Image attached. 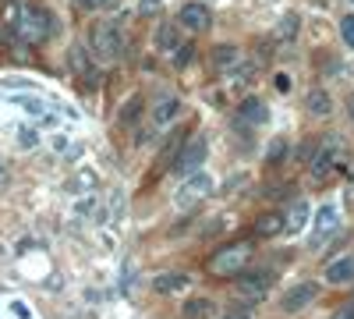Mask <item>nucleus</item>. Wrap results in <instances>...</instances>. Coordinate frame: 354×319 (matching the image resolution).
<instances>
[{
  "label": "nucleus",
  "mask_w": 354,
  "mask_h": 319,
  "mask_svg": "<svg viewBox=\"0 0 354 319\" xmlns=\"http://www.w3.org/2000/svg\"><path fill=\"white\" fill-rule=\"evenodd\" d=\"M50 28H53V21H50V15H46L43 8L21 4V8H18V18H15V25H11V33H15L21 43H28V46H39V43H46Z\"/></svg>",
  "instance_id": "nucleus-1"
},
{
  "label": "nucleus",
  "mask_w": 354,
  "mask_h": 319,
  "mask_svg": "<svg viewBox=\"0 0 354 319\" xmlns=\"http://www.w3.org/2000/svg\"><path fill=\"white\" fill-rule=\"evenodd\" d=\"M252 255H255V245H252V241L223 245V248L209 259V270H213L216 277H234V273H241V270L252 263Z\"/></svg>",
  "instance_id": "nucleus-2"
},
{
  "label": "nucleus",
  "mask_w": 354,
  "mask_h": 319,
  "mask_svg": "<svg viewBox=\"0 0 354 319\" xmlns=\"http://www.w3.org/2000/svg\"><path fill=\"white\" fill-rule=\"evenodd\" d=\"M93 53L100 57L103 64L121 61V53H124L121 25H113V21H96V28H93Z\"/></svg>",
  "instance_id": "nucleus-3"
},
{
  "label": "nucleus",
  "mask_w": 354,
  "mask_h": 319,
  "mask_svg": "<svg viewBox=\"0 0 354 319\" xmlns=\"http://www.w3.org/2000/svg\"><path fill=\"white\" fill-rule=\"evenodd\" d=\"M205 156H209V142H205V135H195L188 146L181 149V156L174 160V170L177 174H195L205 163Z\"/></svg>",
  "instance_id": "nucleus-4"
},
{
  "label": "nucleus",
  "mask_w": 354,
  "mask_h": 319,
  "mask_svg": "<svg viewBox=\"0 0 354 319\" xmlns=\"http://www.w3.org/2000/svg\"><path fill=\"white\" fill-rule=\"evenodd\" d=\"M177 25L188 28V33H205V28L213 25V11L205 4H198V0H192V4H185L177 11Z\"/></svg>",
  "instance_id": "nucleus-5"
},
{
  "label": "nucleus",
  "mask_w": 354,
  "mask_h": 319,
  "mask_svg": "<svg viewBox=\"0 0 354 319\" xmlns=\"http://www.w3.org/2000/svg\"><path fill=\"white\" fill-rule=\"evenodd\" d=\"M270 284H273V273H266V270H241L238 273V295L245 298H262L266 291H270Z\"/></svg>",
  "instance_id": "nucleus-6"
},
{
  "label": "nucleus",
  "mask_w": 354,
  "mask_h": 319,
  "mask_svg": "<svg viewBox=\"0 0 354 319\" xmlns=\"http://www.w3.org/2000/svg\"><path fill=\"white\" fill-rule=\"evenodd\" d=\"M315 298H319V287H315L312 280H305V284H294V287H290V291L283 295V302H280V309L294 316V312H305V309H308V305H312Z\"/></svg>",
  "instance_id": "nucleus-7"
},
{
  "label": "nucleus",
  "mask_w": 354,
  "mask_h": 319,
  "mask_svg": "<svg viewBox=\"0 0 354 319\" xmlns=\"http://www.w3.org/2000/svg\"><path fill=\"white\" fill-rule=\"evenodd\" d=\"M238 121H241V125H252V128H262L266 121H270V107H266L259 96H248V100H241V107H238Z\"/></svg>",
  "instance_id": "nucleus-8"
},
{
  "label": "nucleus",
  "mask_w": 354,
  "mask_h": 319,
  "mask_svg": "<svg viewBox=\"0 0 354 319\" xmlns=\"http://www.w3.org/2000/svg\"><path fill=\"white\" fill-rule=\"evenodd\" d=\"M177 113H181V96H160L153 107H149V121L156 128H167Z\"/></svg>",
  "instance_id": "nucleus-9"
},
{
  "label": "nucleus",
  "mask_w": 354,
  "mask_h": 319,
  "mask_svg": "<svg viewBox=\"0 0 354 319\" xmlns=\"http://www.w3.org/2000/svg\"><path fill=\"white\" fill-rule=\"evenodd\" d=\"M322 277H326V284H333V287L351 284V280H354V255H340V259H333V263L322 270Z\"/></svg>",
  "instance_id": "nucleus-10"
},
{
  "label": "nucleus",
  "mask_w": 354,
  "mask_h": 319,
  "mask_svg": "<svg viewBox=\"0 0 354 319\" xmlns=\"http://www.w3.org/2000/svg\"><path fill=\"white\" fill-rule=\"evenodd\" d=\"M209 188H213V178H209V174H195V178H192L181 192H177V202H181V206H192L195 199H205V195H209Z\"/></svg>",
  "instance_id": "nucleus-11"
},
{
  "label": "nucleus",
  "mask_w": 354,
  "mask_h": 319,
  "mask_svg": "<svg viewBox=\"0 0 354 319\" xmlns=\"http://www.w3.org/2000/svg\"><path fill=\"white\" fill-rule=\"evenodd\" d=\"M337 227H340V213H337V206H322L319 217H315V245H319L322 238H330Z\"/></svg>",
  "instance_id": "nucleus-12"
},
{
  "label": "nucleus",
  "mask_w": 354,
  "mask_h": 319,
  "mask_svg": "<svg viewBox=\"0 0 354 319\" xmlns=\"http://www.w3.org/2000/svg\"><path fill=\"white\" fill-rule=\"evenodd\" d=\"M283 230H287V217L283 213H262L255 220V235H262V238H277V235H283Z\"/></svg>",
  "instance_id": "nucleus-13"
},
{
  "label": "nucleus",
  "mask_w": 354,
  "mask_h": 319,
  "mask_svg": "<svg viewBox=\"0 0 354 319\" xmlns=\"http://www.w3.org/2000/svg\"><path fill=\"white\" fill-rule=\"evenodd\" d=\"M213 64H216V71H234V68L241 64V50L234 46V43H220L213 50Z\"/></svg>",
  "instance_id": "nucleus-14"
},
{
  "label": "nucleus",
  "mask_w": 354,
  "mask_h": 319,
  "mask_svg": "<svg viewBox=\"0 0 354 319\" xmlns=\"http://www.w3.org/2000/svg\"><path fill=\"white\" fill-rule=\"evenodd\" d=\"M305 107H308L312 118H330V113H333V100H330V93H326V89H308Z\"/></svg>",
  "instance_id": "nucleus-15"
},
{
  "label": "nucleus",
  "mask_w": 354,
  "mask_h": 319,
  "mask_svg": "<svg viewBox=\"0 0 354 319\" xmlns=\"http://www.w3.org/2000/svg\"><path fill=\"white\" fill-rule=\"evenodd\" d=\"M185 287H188V273H160L153 280L156 295H177V291H185Z\"/></svg>",
  "instance_id": "nucleus-16"
},
{
  "label": "nucleus",
  "mask_w": 354,
  "mask_h": 319,
  "mask_svg": "<svg viewBox=\"0 0 354 319\" xmlns=\"http://www.w3.org/2000/svg\"><path fill=\"white\" fill-rule=\"evenodd\" d=\"M298 28H301V15H298V11H287V15L280 18V25L273 28V39H277V43H287V39L298 36Z\"/></svg>",
  "instance_id": "nucleus-17"
},
{
  "label": "nucleus",
  "mask_w": 354,
  "mask_h": 319,
  "mask_svg": "<svg viewBox=\"0 0 354 319\" xmlns=\"http://www.w3.org/2000/svg\"><path fill=\"white\" fill-rule=\"evenodd\" d=\"M308 213H312V210H308V202H305V199H298V202H294V206L283 213V217H287V230H290V235H298V230L308 224Z\"/></svg>",
  "instance_id": "nucleus-18"
},
{
  "label": "nucleus",
  "mask_w": 354,
  "mask_h": 319,
  "mask_svg": "<svg viewBox=\"0 0 354 319\" xmlns=\"http://www.w3.org/2000/svg\"><path fill=\"white\" fill-rule=\"evenodd\" d=\"M156 43H160L163 53H177V46H181V36H177V25H174V21H163V25H160Z\"/></svg>",
  "instance_id": "nucleus-19"
},
{
  "label": "nucleus",
  "mask_w": 354,
  "mask_h": 319,
  "mask_svg": "<svg viewBox=\"0 0 354 319\" xmlns=\"http://www.w3.org/2000/svg\"><path fill=\"white\" fill-rule=\"evenodd\" d=\"M213 309H216L213 298H192V302H185V319H209Z\"/></svg>",
  "instance_id": "nucleus-20"
},
{
  "label": "nucleus",
  "mask_w": 354,
  "mask_h": 319,
  "mask_svg": "<svg viewBox=\"0 0 354 319\" xmlns=\"http://www.w3.org/2000/svg\"><path fill=\"white\" fill-rule=\"evenodd\" d=\"M138 113H142V96H131V100L124 103V110L117 113V121H121V125H131V121L138 118Z\"/></svg>",
  "instance_id": "nucleus-21"
},
{
  "label": "nucleus",
  "mask_w": 354,
  "mask_h": 319,
  "mask_svg": "<svg viewBox=\"0 0 354 319\" xmlns=\"http://www.w3.org/2000/svg\"><path fill=\"white\" fill-rule=\"evenodd\" d=\"M340 39H344L347 50H354V15L340 18Z\"/></svg>",
  "instance_id": "nucleus-22"
},
{
  "label": "nucleus",
  "mask_w": 354,
  "mask_h": 319,
  "mask_svg": "<svg viewBox=\"0 0 354 319\" xmlns=\"http://www.w3.org/2000/svg\"><path fill=\"white\" fill-rule=\"evenodd\" d=\"M283 153H287V142H283V138H277L273 146H270V163H280V160H283Z\"/></svg>",
  "instance_id": "nucleus-23"
},
{
  "label": "nucleus",
  "mask_w": 354,
  "mask_h": 319,
  "mask_svg": "<svg viewBox=\"0 0 354 319\" xmlns=\"http://www.w3.org/2000/svg\"><path fill=\"white\" fill-rule=\"evenodd\" d=\"M333 319H354V302H351V305H340V309L333 312Z\"/></svg>",
  "instance_id": "nucleus-24"
},
{
  "label": "nucleus",
  "mask_w": 354,
  "mask_h": 319,
  "mask_svg": "<svg viewBox=\"0 0 354 319\" xmlns=\"http://www.w3.org/2000/svg\"><path fill=\"white\" fill-rule=\"evenodd\" d=\"M156 8H160V0H142V4H138L142 15H149V11H156Z\"/></svg>",
  "instance_id": "nucleus-25"
},
{
  "label": "nucleus",
  "mask_w": 354,
  "mask_h": 319,
  "mask_svg": "<svg viewBox=\"0 0 354 319\" xmlns=\"http://www.w3.org/2000/svg\"><path fill=\"white\" fill-rule=\"evenodd\" d=\"M25 110H32V113H46V107L39 100H25Z\"/></svg>",
  "instance_id": "nucleus-26"
},
{
  "label": "nucleus",
  "mask_w": 354,
  "mask_h": 319,
  "mask_svg": "<svg viewBox=\"0 0 354 319\" xmlns=\"http://www.w3.org/2000/svg\"><path fill=\"white\" fill-rule=\"evenodd\" d=\"M78 4H82V8H88V11H96V8H103V4H106V0H78Z\"/></svg>",
  "instance_id": "nucleus-27"
},
{
  "label": "nucleus",
  "mask_w": 354,
  "mask_h": 319,
  "mask_svg": "<svg viewBox=\"0 0 354 319\" xmlns=\"http://www.w3.org/2000/svg\"><path fill=\"white\" fill-rule=\"evenodd\" d=\"M277 89H280V93H287V89H290V82H287V75H277Z\"/></svg>",
  "instance_id": "nucleus-28"
},
{
  "label": "nucleus",
  "mask_w": 354,
  "mask_h": 319,
  "mask_svg": "<svg viewBox=\"0 0 354 319\" xmlns=\"http://www.w3.org/2000/svg\"><path fill=\"white\" fill-rule=\"evenodd\" d=\"M347 118H351V121H354V96H351V100H347Z\"/></svg>",
  "instance_id": "nucleus-29"
},
{
  "label": "nucleus",
  "mask_w": 354,
  "mask_h": 319,
  "mask_svg": "<svg viewBox=\"0 0 354 319\" xmlns=\"http://www.w3.org/2000/svg\"><path fill=\"white\" fill-rule=\"evenodd\" d=\"M220 319H248V316H241V312H230V316H220Z\"/></svg>",
  "instance_id": "nucleus-30"
},
{
  "label": "nucleus",
  "mask_w": 354,
  "mask_h": 319,
  "mask_svg": "<svg viewBox=\"0 0 354 319\" xmlns=\"http://www.w3.org/2000/svg\"><path fill=\"white\" fill-rule=\"evenodd\" d=\"M351 302H354V295H351Z\"/></svg>",
  "instance_id": "nucleus-31"
},
{
  "label": "nucleus",
  "mask_w": 354,
  "mask_h": 319,
  "mask_svg": "<svg viewBox=\"0 0 354 319\" xmlns=\"http://www.w3.org/2000/svg\"><path fill=\"white\" fill-rule=\"evenodd\" d=\"M351 4H354V0H351Z\"/></svg>",
  "instance_id": "nucleus-32"
}]
</instances>
